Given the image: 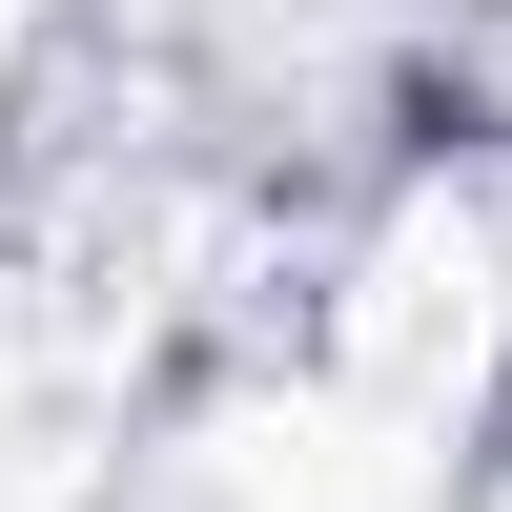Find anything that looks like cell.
<instances>
[{"mask_svg": "<svg viewBox=\"0 0 512 512\" xmlns=\"http://www.w3.org/2000/svg\"><path fill=\"white\" fill-rule=\"evenodd\" d=\"M0 82H21V0H0Z\"/></svg>", "mask_w": 512, "mask_h": 512, "instance_id": "6da1fadb", "label": "cell"}]
</instances>
